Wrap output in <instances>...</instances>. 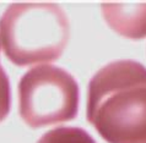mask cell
<instances>
[{"label": "cell", "mask_w": 146, "mask_h": 143, "mask_svg": "<svg viewBox=\"0 0 146 143\" xmlns=\"http://www.w3.org/2000/svg\"><path fill=\"white\" fill-rule=\"evenodd\" d=\"M11 108V88L9 77L0 64V121L9 114Z\"/></svg>", "instance_id": "6"}, {"label": "cell", "mask_w": 146, "mask_h": 143, "mask_svg": "<svg viewBox=\"0 0 146 143\" xmlns=\"http://www.w3.org/2000/svg\"><path fill=\"white\" fill-rule=\"evenodd\" d=\"M104 21L118 34L130 39L146 37V3H103Z\"/></svg>", "instance_id": "4"}, {"label": "cell", "mask_w": 146, "mask_h": 143, "mask_svg": "<svg viewBox=\"0 0 146 143\" xmlns=\"http://www.w3.org/2000/svg\"><path fill=\"white\" fill-rule=\"evenodd\" d=\"M20 115L32 129L72 120L79 111L80 88L70 72L50 64L36 65L19 82Z\"/></svg>", "instance_id": "3"}, {"label": "cell", "mask_w": 146, "mask_h": 143, "mask_svg": "<svg viewBox=\"0 0 146 143\" xmlns=\"http://www.w3.org/2000/svg\"><path fill=\"white\" fill-rule=\"evenodd\" d=\"M69 38V17L55 3H13L0 17L3 50L19 66L59 59Z\"/></svg>", "instance_id": "2"}, {"label": "cell", "mask_w": 146, "mask_h": 143, "mask_svg": "<svg viewBox=\"0 0 146 143\" xmlns=\"http://www.w3.org/2000/svg\"><path fill=\"white\" fill-rule=\"evenodd\" d=\"M37 143H97L87 131L75 126H59L42 134Z\"/></svg>", "instance_id": "5"}, {"label": "cell", "mask_w": 146, "mask_h": 143, "mask_svg": "<svg viewBox=\"0 0 146 143\" xmlns=\"http://www.w3.org/2000/svg\"><path fill=\"white\" fill-rule=\"evenodd\" d=\"M86 115L108 143H146V67L130 59L101 67L88 83Z\"/></svg>", "instance_id": "1"}]
</instances>
